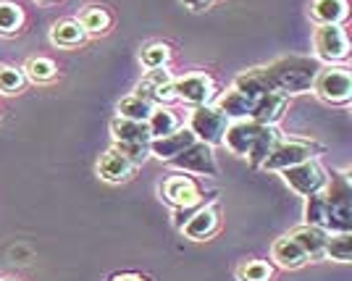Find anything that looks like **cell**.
<instances>
[{
    "instance_id": "6da1fadb",
    "label": "cell",
    "mask_w": 352,
    "mask_h": 281,
    "mask_svg": "<svg viewBox=\"0 0 352 281\" xmlns=\"http://www.w3.org/2000/svg\"><path fill=\"white\" fill-rule=\"evenodd\" d=\"M318 71H321V60H316L313 56H287L268 66L242 71L232 87L250 98H258L263 92H281L292 98V95L310 92Z\"/></svg>"
},
{
    "instance_id": "7a4b0ae2",
    "label": "cell",
    "mask_w": 352,
    "mask_h": 281,
    "mask_svg": "<svg viewBox=\"0 0 352 281\" xmlns=\"http://www.w3.org/2000/svg\"><path fill=\"white\" fill-rule=\"evenodd\" d=\"M323 200L329 210L326 232L329 234H350L352 232V184L344 171H331V177L323 187Z\"/></svg>"
},
{
    "instance_id": "3957f363",
    "label": "cell",
    "mask_w": 352,
    "mask_h": 281,
    "mask_svg": "<svg viewBox=\"0 0 352 281\" xmlns=\"http://www.w3.org/2000/svg\"><path fill=\"white\" fill-rule=\"evenodd\" d=\"M323 153V148L318 142L310 139H281L279 145L274 148V153L263 161V171H287L292 166H300L305 161H316Z\"/></svg>"
},
{
    "instance_id": "277c9868",
    "label": "cell",
    "mask_w": 352,
    "mask_h": 281,
    "mask_svg": "<svg viewBox=\"0 0 352 281\" xmlns=\"http://www.w3.org/2000/svg\"><path fill=\"white\" fill-rule=\"evenodd\" d=\"M313 92L329 105H347L352 100V74L344 66H321Z\"/></svg>"
},
{
    "instance_id": "5b68a950",
    "label": "cell",
    "mask_w": 352,
    "mask_h": 281,
    "mask_svg": "<svg viewBox=\"0 0 352 281\" xmlns=\"http://www.w3.org/2000/svg\"><path fill=\"white\" fill-rule=\"evenodd\" d=\"M313 50L316 60H326L329 66H337L350 58V37L344 27L334 24H318L313 32Z\"/></svg>"
},
{
    "instance_id": "8992f818",
    "label": "cell",
    "mask_w": 352,
    "mask_h": 281,
    "mask_svg": "<svg viewBox=\"0 0 352 281\" xmlns=\"http://www.w3.org/2000/svg\"><path fill=\"white\" fill-rule=\"evenodd\" d=\"M226 126H229V119H226L213 103H208V105L192 108L190 126H187V129L195 134L197 142H206V145H210V148H216V145L223 142Z\"/></svg>"
},
{
    "instance_id": "52a82bcc",
    "label": "cell",
    "mask_w": 352,
    "mask_h": 281,
    "mask_svg": "<svg viewBox=\"0 0 352 281\" xmlns=\"http://www.w3.org/2000/svg\"><path fill=\"white\" fill-rule=\"evenodd\" d=\"M281 177H284L289 190H294V192L302 194V197H310V194L323 192V187L329 181V171L316 158V161H305L300 163V166H292V168L281 171Z\"/></svg>"
},
{
    "instance_id": "ba28073f",
    "label": "cell",
    "mask_w": 352,
    "mask_h": 281,
    "mask_svg": "<svg viewBox=\"0 0 352 281\" xmlns=\"http://www.w3.org/2000/svg\"><path fill=\"white\" fill-rule=\"evenodd\" d=\"M176 171L184 174H197V177H219V161L216 153L206 142H192L190 148L184 150L182 155H176L171 161Z\"/></svg>"
},
{
    "instance_id": "9c48e42d",
    "label": "cell",
    "mask_w": 352,
    "mask_h": 281,
    "mask_svg": "<svg viewBox=\"0 0 352 281\" xmlns=\"http://www.w3.org/2000/svg\"><path fill=\"white\" fill-rule=\"evenodd\" d=\"M161 197L174 205V210L179 207H195V205H203L206 197H203V187L195 181L187 174H179V177H168L163 181L161 187Z\"/></svg>"
},
{
    "instance_id": "30bf717a",
    "label": "cell",
    "mask_w": 352,
    "mask_h": 281,
    "mask_svg": "<svg viewBox=\"0 0 352 281\" xmlns=\"http://www.w3.org/2000/svg\"><path fill=\"white\" fill-rule=\"evenodd\" d=\"M221 229V205L213 200V203H203L192 213L187 221L182 223V234L187 239H195V242H206L210 239L216 232Z\"/></svg>"
},
{
    "instance_id": "8fae6325",
    "label": "cell",
    "mask_w": 352,
    "mask_h": 281,
    "mask_svg": "<svg viewBox=\"0 0 352 281\" xmlns=\"http://www.w3.org/2000/svg\"><path fill=\"white\" fill-rule=\"evenodd\" d=\"M213 79L208 74H187L174 79V100H182V103L192 105H208L213 100Z\"/></svg>"
},
{
    "instance_id": "7c38bea8",
    "label": "cell",
    "mask_w": 352,
    "mask_h": 281,
    "mask_svg": "<svg viewBox=\"0 0 352 281\" xmlns=\"http://www.w3.org/2000/svg\"><path fill=\"white\" fill-rule=\"evenodd\" d=\"M289 108V98L281 92H263L252 100V111H250V121L261 124V126H276L284 113Z\"/></svg>"
},
{
    "instance_id": "4fadbf2b",
    "label": "cell",
    "mask_w": 352,
    "mask_h": 281,
    "mask_svg": "<svg viewBox=\"0 0 352 281\" xmlns=\"http://www.w3.org/2000/svg\"><path fill=\"white\" fill-rule=\"evenodd\" d=\"M134 95L145 98L155 105H166L174 100V76L168 74L166 69H155V71H147L142 76V82L137 85Z\"/></svg>"
},
{
    "instance_id": "5bb4252c",
    "label": "cell",
    "mask_w": 352,
    "mask_h": 281,
    "mask_svg": "<svg viewBox=\"0 0 352 281\" xmlns=\"http://www.w3.org/2000/svg\"><path fill=\"white\" fill-rule=\"evenodd\" d=\"M258 132H261V124H255V121H250V119L229 121L221 145H226V150H232L239 158H248V153H250V148H252Z\"/></svg>"
},
{
    "instance_id": "9a60e30c",
    "label": "cell",
    "mask_w": 352,
    "mask_h": 281,
    "mask_svg": "<svg viewBox=\"0 0 352 281\" xmlns=\"http://www.w3.org/2000/svg\"><path fill=\"white\" fill-rule=\"evenodd\" d=\"M192 142H197L195 139V134L190 129H179V132L168 134V137H158V139H150V155L153 158H158L163 163H171L176 155H182L184 150L190 148Z\"/></svg>"
},
{
    "instance_id": "2e32d148",
    "label": "cell",
    "mask_w": 352,
    "mask_h": 281,
    "mask_svg": "<svg viewBox=\"0 0 352 281\" xmlns=\"http://www.w3.org/2000/svg\"><path fill=\"white\" fill-rule=\"evenodd\" d=\"M137 171V166H134L124 153H118L116 148H111L105 153L100 163H98V177L108 181V184H121V181H126V179H132V174Z\"/></svg>"
},
{
    "instance_id": "e0dca14e",
    "label": "cell",
    "mask_w": 352,
    "mask_h": 281,
    "mask_svg": "<svg viewBox=\"0 0 352 281\" xmlns=\"http://www.w3.org/2000/svg\"><path fill=\"white\" fill-rule=\"evenodd\" d=\"M289 237L302 247V252L308 255V260H318V258H323V252H326L329 232H326V229H318V226L302 223V226H297V229L289 232Z\"/></svg>"
},
{
    "instance_id": "ac0fdd59",
    "label": "cell",
    "mask_w": 352,
    "mask_h": 281,
    "mask_svg": "<svg viewBox=\"0 0 352 281\" xmlns=\"http://www.w3.org/2000/svg\"><path fill=\"white\" fill-rule=\"evenodd\" d=\"M271 258H274V263L281 268H287V271H294V268H302L308 263V255L302 252V247L294 242L289 234H284L274 242V247H271Z\"/></svg>"
},
{
    "instance_id": "d6986e66",
    "label": "cell",
    "mask_w": 352,
    "mask_h": 281,
    "mask_svg": "<svg viewBox=\"0 0 352 281\" xmlns=\"http://www.w3.org/2000/svg\"><path fill=\"white\" fill-rule=\"evenodd\" d=\"M310 16L318 24H334L344 27V21L350 19V3L347 0H313Z\"/></svg>"
},
{
    "instance_id": "ffe728a7",
    "label": "cell",
    "mask_w": 352,
    "mask_h": 281,
    "mask_svg": "<svg viewBox=\"0 0 352 281\" xmlns=\"http://www.w3.org/2000/svg\"><path fill=\"white\" fill-rule=\"evenodd\" d=\"M252 100H255V98H250V95H245V92H239V89L232 87L229 92L221 95L216 108H219L229 121H242V119H250Z\"/></svg>"
},
{
    "instance_id": "44dd1931",
    "label": "cell",
    "mask_w": 352,
    "mask_h": 281,
    "mask_svg": "<svg viewBox=\"0 0 352 281\" xmlns=\"http://www.w3.org/2000/svg\"><path fill=\"white\" fill-rule=\"evenodd\" d=\"M111 134L116 142H140V145H150V129L147 121H132V119H116L111 121Z\"/></svg>"
},
{
    "instance_id": "7402d4cb",
    "label": "cell",
    "mask_w": 352,
    "mask_h": 281,
    "mask_svg": "<svg viewBox=\"0 0 352 281\" xmlns=\"http://www.w3.org/2000/svg\"><path fill=\"white\" fill-rule=\"evenodd\" d=\"M281 142V132L276 126H261V132L255 137V142H252V148L248 153V161L252 168H261L263 161L274 153V148Z\"/></svg>"
},
{
    "instance_id": "603a6c76",
    "label": "cell",
    "mask_w": 352,
    "mask_h": 281,
    "mask_svg": "<svg viewBox=\"0 0 352 281\" xmlns=\"http://www.w3.org/2000/svg\"><path fill=\"white\" fill-rule=\"evenodd\" d=\"M85 40H87V32L82 30V24L76 19L56 21L50 30V43L58 45V47H79Z\"/></svg>"
},
{
    "instance_id": "cb8c5ba5",
    "label": "cell",
    "mask_w": 352,
    "mask_h": 281,
    "mask_svg": "<svg viewBox=\"0 0 352 281\" xmlns=\"http://www.w3.org/2000/svg\"><path fill=\"white\" fill-rule=\"evenodd\" d=\"M147 129H150V137H153V139L168 137V134H174L182 129V119H179V113L171 111L168 105H158V108L150 113V119H147Z\"/></svg>"
},
{
    "instance_id": "d4e9b609",
    "label": "cell",
    "mask_w": 352,
    "mask_h": 281,
    "mask_svg": "<svg viewBox=\"0 0 352 281\" xmlns=\"http://www.w3.org/2000/svg\"><path fill=\"white\" fill-rule=\"evenodd\" d=\"M76 21L82 24V30L87 34H105L113 24V16L108 14V8H103V5H87Z\"/></svg>"
},
{
    "instance_id": "484cf974",
    "label": "cell",
    "mask_w": 352,
    "mask_h": 281,
    "mask_svg": "<svg viewBox=\"0 0 352 281\" xmlns=\"http://www.w3.org/2000/svg\"><path fill=\"white\" fill-rule=\"evenodd\" d=\"M155 108H158V105L145 100V98H140V95H134V92L126 95V98H121L116 105L118 116H121V119H132V121H147Z\"/></svg>"
},
{
    "instance_id": "4316f807",
    "label": "cell",
    "mask_w": 352,
    "mask_h": 281,
    "mask_svg": "<svg viewBox=\"0 0 352 281\" xmlns=\"http://www.w3.org/2000/svg\"><path fill=\"white\" fill-rule=\"evenodd\" d=\"M24 27V11L11 0H0V34H16Z\"/></svg>"
},
{
    "instance_id": "83f0119b",
    "label": "cell",
    "mask_w": 352,
    "mask_h": 281,
    "mask_svg": "<svg viewBox=\"0 0 352 281\" xmlns=\"http://www.w3.org/2000/svg\"><path fill=\"white\" fill-rule=\"evenodd\" d=\"M140 60H142V66H145L147 71H155V69H166L168 66V60H171V47L166 43H150L140 53Z\"/></svg>"
},
{
    "instance_id": "f1b7e54d",
    "label": "cell",
    "mask_w": 352,
    "mask_h": 281,
    "mask_svg": "<svg viewBox=\"0 0 352 281\" xmlns=\"http://www.w3.org/2000/svg\"><path fill=\"white\" fill-rule=\"evenodd\" d=\"M323 258H331V260H339V263H350L352 258V234H329V242H326V252Z\"/></svg>"
},
{
    "instance_id": "f546056e",
    "label": "cell",
    "mask_w": 352,
    "mask_h": 281,
    "mask_svg": "<svg viewBox=\"0 0 352 281\" xmlns=\"http://www.w3.org/2000/svg\"><path fill=\"white\" fill-rule=\"evenodd\" d=\"M27 87V74L24 69L16 66H3L0 63V95H16Z\"/></svg>"
},
{
    "instance_id": "4dcf8cb0",
    "label": "cell",
    "mask_w": 352,
    "mask_h": 281,
    "mask_svg": "<svg viewBox=\"0 0 352 281\" xmlns=\"http://www.w3.org/2000/svg\"><path fill=\"white\" fill-rule=\"evenodd\" d=\"M24 74H27V79H32V82H50V79H56V74H58V66L50 58L37 56V58L27 60Z\"/></svg>"
},
{
    "instance_id": "1f68e13d",
    "label": "cell",
    "mask_w": 352,
    "mask_h": 281,
    "mask_svg": "<svg viewBox=\"0 0 352 281\" xmlns=\"http://www.w3.org/2000/svg\"><path fill=\"white\" fill-rule=\"evenodd\" d=\"M326 221H329V210H326V200H323V192L305 197V223H308V226H318V229H326Z\"/></svg>"
},
{
    "instance_id": "d6a6232c",
    "label": "cell",
    "mask_w": 352,
    "mask_h": 281,
    "mask_svg": "<svg viewBox=\"0 0 352 281\" xmlns=\"http://www.w3.org/2000/svg\"><path fill=\"white\" fill-rule=\"evenodd\" d=\"M236 279L239 281H271L274 279V266L265 260H248L236 268Z\"/></svg>"
},
{
    "instance_id": "836d02e7",
    "label": "cell",
    "mask_w": 352,
    "mask_h": 281,
    "mask_svg": "<svg viewBox=\"0 0 352 281\" xmlns=\"http://www.w3.org/2000/svg\"><path fill=\"white\" fill-rule=\"evenodd\" d=\"M116 150L124 153L134 166H142L150 158V145H140V142H116Z\"/></svg>"
},
{
    "instance_id": "e575fe53",
    "label": "cell",
    "mask_w": 352,
    "mask_h": 281,
    "mask_svg": "<svg viewBox=\"0 0 352 281\" xmlns=\"http://www.w3.org/2000/svg\"><path fill=\"white\" fill-rule=\"evenodd\" d=\"M213 3H216V0H184V5L192 8V11H203V8L213 5Z\"/></svg>"
},
{
    "instance_id": "d590c367",
    "label": "cell",
    "mask_w": 352,
    "mask_h": 281,
    "mask_svg": "<svg viewBox=\"0 0 352 281\" xmlns=\"http://www.w3.org/2000/svg\"><path fill=\"white\" fill-rule=\"evenodd\" d=\"M108 281H147L142 273H116V276H111Z\"/></svg>"
},
{
    "instance_id": "8d00e7d4",
    "label": "cell",
    "mask_w": 352,
    "mask_h": 281,
    "mask_svg": "<svg viewBox=\"0 0 352 281\" xmlns=\"http://www.w3.org/2000/svg\"><path fill=\"white\" fill-rule=\"evenodd\" d=\"M37 3H53V0H37Z\"/></svg>"
},
{
    "instance_id": "74e56055",
    "label": "cell",
    "mask_w": 352,
    "mask_h": 281,
    "mask_svg": "<svg viewBox=\"0 0 352 281\" xmlns=\"http://www.w3.org/2000/svg\"><path fill=\"white\" fill-rule=\"evenodd\" d=\"M0 281H14V279H0Z\"/></svg>"
}]
</instances>
